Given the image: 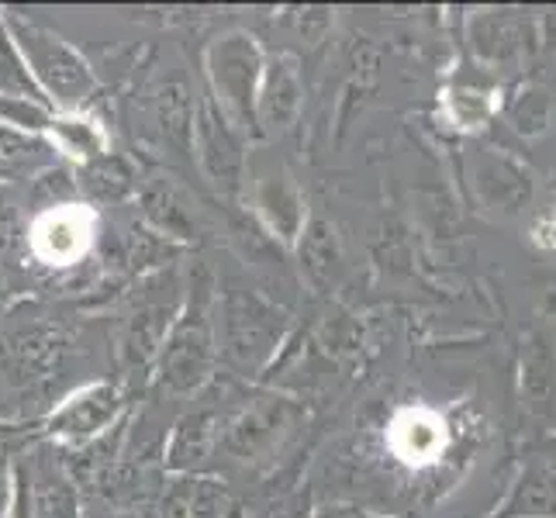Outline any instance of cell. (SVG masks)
Returning a JSON list of instances; mask_svg holds the SVG:
<instances>
[{"mask_svg": "<svg viewBox=\"0 0 556 518\" xmlns=\"http://www.w3.org/2000/svg\"><path fill=\"white\" fill-rule=\"evenodd\" d=\"M477 190H481L488 207L515 215V211H522L532 198V177H529V169H522L508 156H488L481 169H477Z\"/></svg>", "mask_w": 556, "mask_h": 518, "instance_id": "cell-18", "label": "cell"}, {"mask_svg": "<svg viewBox=\"0 0 556 518\" xmlns=\"http://www.w3.org/2000/svg\"><path fill=\"white\" fill-rule=\"evenodd\" d=\"M201 394H204L201 405L177 418V426L163 446V467L174 477H194L204 467V459L218 450V439L228 426V418L239 408V405H225L232 397V388H222V397L211 394V388H204Z\"/></svg>", "mask_w": 556, "mask_h": 518, "instance_id": "cell-10", "label": "cell"}, {"mask_svg": "<svg viewBox=\"0 0 556 518\" xmlns=\"http://www.w3.org/2000/svg\"><path fill=\"white\" fill-rule=\"evenodd\" d=\"M222 518H256V515H253V508H249V505L236 502V497H228V505H225V515H222Z\"/></svg>", "mask_w": 556, "mask_h": 518, "instance_id": "cell-29", "label": "cell"}, {"mask_svg": "<svg viewBox=\"0 0 556 518\" xmlns=\"http://www.w3.org/2000/svg\"><path fill=\"white\" fill-rule=\"evenodd\" d=\"M519 397L529 418L546 421L556 412V350L546 332H529L519 356Z\"/></svg>", "mask_w": 556, "mask_h": 518, "instance_id": "cell-14", "label": "cell"}, {"mask_svg": "<svg viewBox=\"0 0 556 518\" xmlns=\"http://www.w3.org/2000/svg\"><path fill=\"white\" fill-rule=\"evenodd\" d=\"M242 201H245L249 218H253L280 249L298 245L304 225H308V201H304V190L294 180V173L280 160L249 152Z\"/></svg>", "mask_w": 556, "mask_h": 518, "instance_id": "cell-5", "label": "cell"}, {"mask_svg": "<svg viewBox=\"0 0 556 518\" xmlns=\"http://www.w3.org/2000/svg\"><path fill=\"white\" fill-rule=\"evenodd\" d=\"M142 207H146V218L156 228V236L163 239H194V222H190L187 207L177 201V194L169 187H149L142 194Z\"/></svg>", "mask_w": 556, "mask_h": 518, "instance_id": "cell-23", "label": "cell"}, {"mask_svg": "<svg viewBox=\"0 0 556 518\" xmlns=\"http://www.w3.org/2000/svg\"><path fill=\"white\" fill-rule=\"evenodd\" d=\"M190 156H194L204 180L218 190L225 201H239L249 169V139L211 104L207 93L198 98L194 108V139H190Z\"/></svg>", "mask_w": 556, "mask_h": 518, "instance_id": "cell-7", "label": "cell"}, {"mask_svg": "<svg viewBox=\"0 0 556 518\" xmlns=\"http://www.w3.org/2000/svg\"><path fill=\"white\" fill-rule=\"evenodd\" d=\"M4 25L14 38L17 52L31 73V80L38 84V90L46 93V101L52 111H84L93 93H98V73L87 63V55L76 49L73 42L60 31H52L46 25L31 22V17L22 14H0Z\"/></svg>", "mask_w": 556, "mask_h": 518, "instance_id": "cell-3", "label": "cell"}, {"mask_svg": "<svg viewBox=\"0 0 556 518\" xmlns=\"http://www.w3.org/2000/svg\"><path fill=\"white\" fill-rule=\"evenodd\" d=\"M215 274L198 266L187 283L184 308L169 325V332L152 363V380L163 394L198 397L218 370L215 350Z\"/></svg>", "mask_w": 556, "mask_h": 518, "instance_id": "cell-2", "label": "cell"}, {"mask_svg": "<svg viewBox=\"0 0 556 518\" xmlns=\"http://www.w3.org/2000/svg\"><path fill=\"white\" fill-rule=\"evenodd\" d=\"M294 253L301 256V270L308 274L312 283H329L332 270H339L342 253H339V236L336 228L325 218H308L304 232L294 245Z\"/></svg>", "mask_w": 556, "mask_h": 518, "instance_id": "cell-20", "label": "cell"}, {"mask_svg": "<svg viewBox=\"0 0 556 518\" xmlns=\"http://www.w3.org/2000/svg\"><path fill=\"white\" fill-rule=\"evenodd\" d=\"M80 190L101 201H122L136 190V169H131L128 160L108 152V156L80 166Z\"/></svg>", "mask_w": 556, "mask_h": 518, "instance_id": "cell-21", "label": "cell"}, {"mask_svg": "<svg viewBox=\"0 0 556 518\" xmlns=\"http://www.w3.org/2000/svg\"><path fill=\"white\" fill-rule=\"evenodd\" d=\"M60 336L52 329H22L4 339V367L11 380H31L46 377L42 370L60 363Z\"/></svg>", "mask_w": 556, "mask_h": 518, "instance_id": "cell-19", "label": "cell"}, {"mask_svg": "<svg viewBox=\"0 0 556 518\" xmlns=\"http://www.w3.org/2000/svg\"><path fill=\"white\" fill-rule=\"evenodd\" d=\"M184 294H187V287L180 283L177 274L166 283L163 294L139 291V301L131 304V312L125 318L122 345H118V356L125 363V370H152L169 325H174V318L184 308Z\"/></svg>", "mask_w": 556, "mask_h": 518, "instance_id": "cell-11", "label": "cell"}, {"mask_svg": "<svg viewBox=\"0 0 556 518\" xmlns=\"http://www.w3.org/2000/svg\"><path fill=\"white\" fill-rule=\"evenodd\" d=\"M22 484V477H17ZM28 518H84L76 481L52 453L38 450L28 470V484H22Z\"/></svg>", "mask_w": 556, "mask_h": 518, "instance_id": "cell-13", "label": "cell"}, {"mask_svg": "<svg viewBox=\"0 0 556 518\" xmlns=\"http://www.w3.org/2000/svg\"><path fill=\"white\" fill-rule=\"evenodd\" d=\"M93 239H98V211L84 201L46 204L28 225V253L49 270L84 263Z\"/></svg>", "mask_w": 556, "mask_h": 518, "instance_id": "cell-9", "label": "cell"}, {"mask_svg": "<svg viewBox=\"0 0 556 518\" xmlns=\"http://www.w3.org/2000/svg\"><path fill=\"white\" fill-rule=\"evenodd\" d=\"M312 518H374V515L359 505H321L312 511Z\"/></svg>", "mask_w": 556, "mask_h": 518, "instance_id": "cell-27", "label": "cell"}, {"mask_svg": "<svg viewBox=\"0 0 556 518\" xmlns=\"http://www.w3.org/2000/svg\"><path fill=\"white\" fill-rule=\"evenodd\" d=\"M263 42L245 28H228L215 35L204 49L207 98L245 139H256V98L266 70Z\"/></svg>", "mask_w": 556, "mask_h": 518, "instance_id": "cell-4", "label": "cell"}, {"mask_svg": "<svg viewBox=\"0 0 556 518\" xmlns=\"http://www.w3.org/2000/svg\"><path fill=\"white\" fill-rule=\"evenodd\" d=\"M298 421H304V408L294 397H283L274 391H263L256 397L245 394V401L228 418L218 439V453L245 467H263L280 453Z\"/></svg>", "mask_w": 556, "mask_h": 518, "instance_id": "cell-6", "label": "cell"}, {"mask_svg": "<svg viewBox=\"0 0 556 518\" xmlns=\"http://www.w3.org/2000/svg\"><path fill=\"white\" fill-rule=\"evenodd\" d=\"M4 301H8V280L0 274V308H4Z\"/></svg>", "mask_w": 556, "mask_h": 518, "instance_id": "cell-30", "label": "cell"}, {"mask_svg": "<svg viewBox=\"0 0 556 518\" xmlns=\"http://www.w3.org/2000/svg\"><path fill=\"white\" fill-rule=\"evenodd\" d=\"M301 108H304L301 63L291 52H270L266 55V70L256 98V139L274 142L283 131H291Z\"/></svg>", "mask_w": 556, "mask_h": 518, "instance_id": "cell-12", "label": "cell"}, {"mask_svg": "<svg viewBox=\"0 0 556 518\" xmlns=\"http://www.w3.org/2000/svg\"><path fill=\"white\" fill-rule=\"evenodd\" d=\"M491 518H556V464H529Z\"/></svg>", "mask_w": 556, "mask_h": 518, "instance_id": "cell-17", "label": "cell"}, {"mask_svg": "<svg viewBox=\"0 0 556 518\" xmlns=\"http://www.w3.org/2000/svg\"><path fill=\"white\" fill-rule=\"evenodd\" d=\"M0 98H17V101H35V104H46V93L38 90V84L31 80V73L22 60V52H17L14 38L4 25V17H0Z\"/></svg>", "mask_w": 556, "mask_h": 518, "instance_id": "cell-22", "label": "cell"}, {"mask_svg": "<svg viewBox=\"0 0 556 518\" xmlns=\"http://www.w3.org/2000/svg\"><path fill=\"white\" fill-rule=\"evenodd\" d=\"M42 139L55 152H63L66 160H73L76 166H87L111 152V136H108L104 122L93 118L87 108L84 111H52Z\"/></svg>", "mask_w": 556, "mask_h": 518, "instance_id": "cell-15", "label": "cell"}, {"mask_svg": "<svg viewBox=\"0 0 556 518\" xmlns=\"http://www.w3.org/2000/svg\"><path fill=\"white\" fill-rule=\"evenodd\" d=\"M125 405L128 401L118 383L90 380L84 388H76L73 394H66L60 405L46 415L42 435L49 443L66 446V450L90 446L125 418Z\"/></svg>", "mask_w": 556, "mask_h": 518, "instance_id": "cell-8", "label": "cell"}, {"mask_svg": "<svg viewBox=\"0 0 556 518\" xmlns=\"http://www.w3.org/2000/svg\"><path fill=\"white\" fill-rule=\"evenodd\" d=\"M435 439H439V432L432 426V418L418 415V412H405L394 421V446L401 453H408V456H418V453L432 450Z\"/></svg>", "mask_w": 556, "mask_h": 518, "instance_id": "cell-26", "label": "cell"}, {"mask_svg": "<svg viewBox=\"0 0 556 518\" xmlns=\"http://www.w3.org/2000/svg\"><path fill=\"white\" fill-rule=\"evenodd\" d=\"M52 146L42 136H25L11 125L0 122V177H14V173L31 169L35 152H49Z\"/></svg>", "mask_w": 556, "mask_h": 518, "instance_id": "cell-24", "label": "cell"}, {"mask_svg": "<svg viewBox=\"0 0 556 518\" xmlns=\"http://www.w3.org/2000/svg\"><path fill=\"white\" fill-rule=\"evenodd\" d=\"M14 508V477L0 467V518H11Z\"/></svg>", "mask_w": 556, "mask_h": 518, "instance_id": "cell-28", "label": "cell"}, {"mask_svg": "<svg viewBox=\"0 0 556 518\" xmlns=\"http://www.w3.org/2000/svg\"><path fill=\"white\" fill-rule=\"evenodd\" d=\"M291 332L283 304L245 280L215 283V350L228 377H256L274 363Z\"/></svg>", "mask_w": 556, "mask_h": 518, "instance_id": "cell-1", "label": "cell"}, {"mask_svg": "<svg viewBox=\"0 0 556 518\" xmlns=\"http://www.w3.org/2000/svg\"><path fill=\"white\" fill-rule=\"evenodd\" d=\"M194 108L198 101L180 80L163 84L152 93V125H156L163 146L174 156H190V139H194Z\"/></svg>", "mask_w": 556, "mask_h": 518, "instance_id": "cell-16", "label": "cell"}, {"mask_svg": "<svg viewBox=\"0 0 556 518\" xmlns=\"http://www.w3.org/2000/svg\"><path fill=\"white\" fill-rule=\"evenodd\" d=\"M508 118H511L515 128L522 131V136H540V131L549 125V98H546L543 90L529 87V90H522L519 98L511 101Z\"/></svg>", "mask_w": 556, "mask_h": 518, "instance_id": "cell-25", "label": "cell"}]
</instances>
